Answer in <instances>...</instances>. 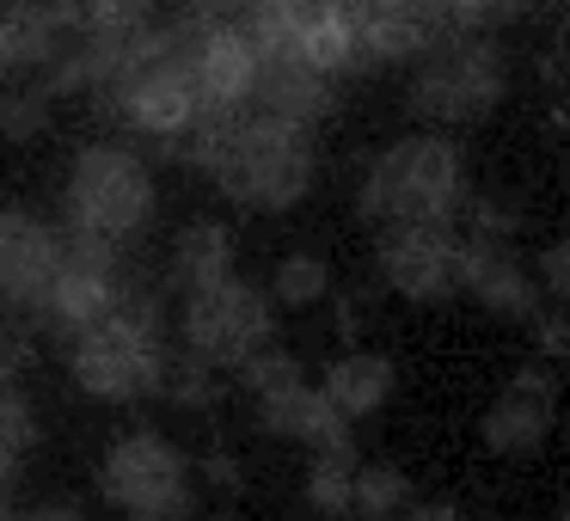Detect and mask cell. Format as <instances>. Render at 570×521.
<instances>
[{"label":"cell","mask_w":570,"mask_h":521,"mask_svg":"<svg viewBox=\"0 0 570 521\" xmlns=\"http://www.w3.org/2000/svg\"><path fill=\"white\" fill-rule=\"evenodd\" d=\"M0 521H19V515H7V503H0Z\"/></svg>","instance_id":"35"},{"label":"cell","mask_w":570,"mask_h":521,"mask_svg":"<svg viewBox=\"0 0 570 521\" xmlns=\"http://www.w3.org/2000/svg\"><path fill=\"white\" fill-rule=\"evenodd\" d=\"M26 521H87L80 509H68V503H43V509H31Z\"/></svg>","instance_id":"31"},{"label":"cell","mask_w":570,"mask_h":521,"mask_svg":"<svg viewBox=\"0 0 570 521\" xmlns=\"http://www.w3.org/2000/svg\"><path fill=\"white\" fill-rule=\"evenodd\" d=\"M166 332H160V307L141 301L129 288V301L111 313V320L87 325L80 337H68V374L87 399H105V405H129V399H148L166 386Z\"/></svg>","instance_id":"3"},{"label":"cell","mask_w":570,"mask_h":521,"mask_svg":"<svg viewBox=\"0 0 570 521\" xmlns=\"http://www.w3.org/2000/svg\"><path fill=\"white\" fill-rule=\"evenodd\" d=\"M56 258H62V234L31 209L0 203V307H38L56 276Z\"/></svg>","instance_id":"12"},{"label":"cell","mask_w":570,"mask_h":521,"mask_svg":"<svg viewBox=\"0 0 570 521\" xmlns=\"http://www.w3.org/2000/svg\"><path fill=\"white\" fill-rule=\"evenodd\" d=\"M252 111L283 117V124L320 129V117L332 111V75L295 62V56H264L258 87H252Z\"/></svg>","instance_id":"16"},{"label":"cell","mask_w":570,"mask_h":521,"mask_svg":"<svg viewBox=\"0 0 570 521\" xmlns=\"http://www.w3.org/2000/svg\"><path fill=\"white\" fill-rule=\"evenodd\" d=\"M472 209V239H515L521 227V203L503 197V190H484V197H466Z\"/></svg>","instance_id":"25"},{"label":"cell","mask_w":570,"mask_h":521,"mask_svg":"<svg viewBox=\"0 0 570 521\" xmlns=\"http://www.w3.org/2000/svg\"><path fill=\"white\" fill-rule=\"evenodd\" d=\"M185 344L203 368H239V362H252L264 344H276L271 295L239 283V276L185 295Z\"/></svg>","instance_id":"7"},{"label":"cell","mask_w":570,"mask_h":521,"mask_svg":"<svg viewBox=\"0 0 570 521\" xmlns=\"http://www.w3.org/2000/svg\"><path fill=\"white\" fill-rule=\"evenodd\" d=\"M50 129V87L43 80H31V87H13L7 99H0V136L7 141H31Z\"/></svg>","instance_id":"22"},{"label":"cell","mask_w":570,"mask_h":521,"mask_svg":"<svg viewBox=\"0 0 570 521\" xmlns=\"http://www.w3.org/2000/svg\"><path fill=\"white\" fill-rule=\"evenodd\" d=\"M466 154L448 141L442 129H417V136L386 141L368 160L356 190V209L381 234H405V227H454L466 209Z\"/></svg>","instance_id":"2"},{"label":"cell","mask_w":570,"mask_h":521,"mask_svg":"<svg viewBox=\"0 0 570 521\" xmlns=\"http://www.w3.org/2000/svg\"><path fill=\"white\" fill-rule=\"evenodd\" d=\"M209 521H227V515H209Z\"/></svg>","instance_id":"37"},{"label":"cell","mask_w":570,"mask_h":521,"mask_svg":"<svg viewBox=\"0 0 570 521\" xmlns=\"http://www.w3.org/2000/svg\"><path fill=\"white\" fill-rule=\"evenodd\" d=\"M460 521H466V515H460Z\"/></svg>","instance_id":"39"},{"label":"cell","mask_w":570,"mask_h":521,"mask_svg":"<svg viewBox=\"0 0 570 521\" xmlns=\"http://www.w3.org/2000/svg\"><path fill=\"white\" fill-rule=\"evenodd\" d=\"M99 491L124 515H160L185 521L190 509V460L166 442L160 430H129L105 448L99 460Z\"/></svg>","instance_id":"6"},{"label":"cell","mask_w":570,"mask_h":521,"mask_svg":"<svg viewBox=\"0 0 570 521\" xmlns=\"http://www.w3.org/2000/svg\"><path fill=\"white\" fill-rule=\"evenodd\" d=\"M552 423H558V381H552V368L528 362V368H521L515 381L491 399L479 435H484V448H491V454L521 460V454H540L546 435H552Z\"/></svg>","instance_id":"11"},{"label":"cell","mask_w":570,"mask_h":521,"mask_svg":"<svg viewBox=\"0 0 570 521\" xmlns=\"http://www.w3.org/2000/svg\"><path fill=\"white\" fill-rule=\"evenodd\" d=\"M460 295H472L497 320H533L540 288L528 264L509 252V239H460Z\"/></svg>","instance_id":"14"},{"label":"cell","mask_w":570,"mask_h":521,"mask_svg":"<svg viewBox=\"0 0 570 521\" xmlns=\"http://www.w3.org/2000/svg\"><path fill=\"white\" fill-rule=\"evenodd\" d=\"M393 521H460V509L454 503H405Z\"/></svg>","instance_id":"29"},{"label":"cell","mask_w":570,"mask_h":521,"mask_svg":"<svg viewBox=\"0 0 570 521\" xmlns=\"http://www.w3.org/2000/svg\"><path fill=\"white\" fill-rule=\"evenodd\" d=\"M564 185H570V148H564Z\"/></svg>","instance_id":"34"},{"label":"cell","mask_w":570,"mask_h":521,"mask_svg":"<svg viewBox=\"0 0 570 521\" xmlns=\"http://www.w3.org/2000/svg\"><path fill=\"white\" fill-rule=\"evenodd\" d=\"M31 442H38V417H31V399L19 393L13 381H0V448L13 460L31 454Z\"/></svg>","instance_id":"24"},{"label":"cell","mask_w":570,"mask_h":521,"mask_svg":"<svg viewBox=\"0 0 570 521\" xmlns=\"http://www.w3.org/2000/svg\"><path fill=\"white\" fill-rule=\"evenodd\" d=\"M173 283L185 288V295H197V288H215L234 276V234H227L222 222H185L173 239Z\"/></svg>","instance_id":"18"},{"label":"cell","mask_w":570,"mask_h":521,"mask_svg":"<svg viewBox=\"0 0 570 521\" xmlns=\"http://www.w3.org/2000/svg\"><path fill=\"white\" fill-rule=\"evenodd\" d=\"M393 386H399V368L381 356V350H344V356L325 368L320 393L356 423V417H374V411L393 399Z\"/></svg>","instance_id":"17"},{"label":"cell","mask_w":570,"mask_h":521,"mask_svg":"<svg viewBox=\"0 0 570 521\" xmlns=\"http://www.w3.org/2000/svg\"><path fill=\"white\" fill-rule=\"evenodd\" d=\"M129 301V271H124V252L99 246V239H62V258H56V276L43 288L38 313L56 337H80L87 325L111 320L117 307Z\"/></svg>","instance_id":"8"},{"label":"cell","mask_w":570,"mask_h":521,"mask_svg":"<svg viewBox=\"0 0 570 521\" xmlns=\"http://www.w3.org/2000/svg\"><path fill=\"white\" fill-rule=\"evenodd\" d=\"M0 7H13V0H0Z\"/></svg>","instance_id":"38"},{"label":"cell","mask_w":570,"mask_h":521,"mask_svg":"<svg viewBox=\"0 0 570 521\" xmlns=\"http://www.w3.org/2000/svg\"><path fill=\"white\" fill-rule=\"evenodd\" d=\"M19 332H13V320H7V307H0V381H13V368H19Z\"/></svg>","instance_id":"28"},{"label":"cell","mask_w":570,"mask_h":521,"mask_svg":"<svg viewBox=\"0 0 570 521\" xmlns=\"http://www.w3.org/2000/svg\"><path fill=\"white\" fill-rule=\"evenodd\" d=\"M203 472H209L215 484H227V491H234V484H239V466H234V454H222V448H215V454L203 460Z\"/></svg>","instance_id":"30"},{"label":"cell","mask_w":570,"mask_h":521,"mask_svg":"<svg viewBox=\"0 0 570 521\" xmlns=\"http://www.w3.org/2000/svg\"><path fill=\"white\" fill-rule=\"evenodd\" d=\"M190 173H203L222 197H234L239 209H264L283 215L320 178V141L313 129L283 124V117L264 111H234V117H209L178 141Z\"/></svg>","instance_id":"1"},{"label":"cell","mask_w":570,"mask_h":521,"mask_svg":"<svg viewBox=\"0 0 570 521\" xmlns=\"http://www.w3.org/2000/svg\"><path fill=\"white\" fill-rule=\"evenodd\" d=\"M540 288L552 301H564L570 307V239H552V246H540Z\"/></svg>","instance_id":"27"},{"label":"cell","mask_w":570,"mask_h":521,"mask_svg":"<svg viewBox=\"0 0 570 521\" xmlns=\"http://www.w3.org/2000/svg\"><path fill=\"white\" fill-rule=\"evenodd\" d=\"M350 31H356V62H411L435 38H448V26L435 19L430 0H344Z\"/></svg>","instance_id":"13"},{"label":"cell","mask_w":570,"mask_h":521,"mask_svg":"<svg viewBox=\"0 0 570 521\" xmlns=\"http://www.w3.org/2000/svg\"><path fill=\"white\" fill-rule=\"evenodd\" d=\"M552 521H570V497H564V503H558V515Z\"/></svg>","instance_id":"33"},{"label":"cell","mask_w":570,"mask_h":521,"mask_svg":"<svg viewBox=\"0 0 570 521\" xmlns=\"http://www.w3.org/2000/svg\"><path fill=\"white\" fill-rule=\"evenodd\" d=\"M160 393H173L185 411H209V405H215V381H209V368H203L197 356L173 362V368H166V386H160Z\"/></svg>","instance_id":"26"},{"label":"cell","mask_w":570,"mask_h":521,"mask_svg":"<svg viewBox=\"0 0 570 521\" xmlns=\"http://www.w3.org/2000/svg\"><path fill=\"white\" fill-rule=\"evenodd\" d=\"M258 417H264L271 435H283V442H307L313 454H350V417L307 381L258 399Z\"/></svg>","instance_id":"15"},{"label":"cell","mask_w":570,"mask_h":521,"mask_svg":"<svg viewBox=\"0 0 570 521\" xmlns=\"http://www.w3.org/2000/svg\"><path fill=\"white\" fill-rule=\"evenodd\" d=\"M154 166L124 141H92L75 154L68 166V190H62V215L75 227V239H99V246L124 252L141 227L154 222Z\"/></svg>","instance_id":"4"},{"label":"cell","mask_w":570,"mask_h":521,"mask_svg":"<svg viewBox=\"0 0 570 521\" xmlns=\"http://www.w3.org/2000/svg\"><path fill=\"white\" fill-rule=\"evenodd\" d=\"M271 295L283 301V307H313V301L332 295V264H325L320 252H288L271 276Z\"/></svg>","instance_id":"20"},{"label":"cell","mask_w":570,"mask_h":521,"mask_svg":"<svg viewBox=\"0 0 570 521\" xmlns=\"http://www.w3.org/2000/svg\"><path fill=\"white\" fill-rule=\"evenodd\" d=\"M129 521H160V515H129Z\"/></svg>","instance_id":"36"},{"label":"cell","mask_w":570,"mask_h":521,"mask_svg":"<svg viewBox=\"0 0 570 521\" xmlns=\"http://www.w3.org/2000/svg\"><path fill=\"white\" fill-rule=\"evenodd\" d=\"M13 466H19V460L7 454V448H0V491H7V479H13Z\"/></svg>","instance_id":"32"},{"label":"cell","mask_w":570,"mask_h":521,"mask_svg":"<svg viewBox=\"0 0 570 521\" xmlns=\"http://www.w3.org/2000/svg\"><path fill=\"white\" fill-rule=\"evenodd\" d=\"M374 264H381L386 288L405 295V301H417V307L460 295V239L448 234V227H405V234H381Z\"/></svg>","instance_id":"9"},{"label":"cell","mask_w":570,"mask_h":521,"mask_svg":"<svg viewBox=\"0 0 570 521\" xmlns=\"http://www.w3.org/2000/svg\"><path fill=\"white\" fill-rule=\"evenodd\" d=\"M411 503V484L399 466H356V491H350V515L362 521H393Z\"/></svg>","instance_id":"19"},{"label":"cell","mask_w":570,"mask_h":521,"mask_svg":"<svg viewBox=\"0 0 570 521\" xmlns=\"http://www.w3.org/2000/svg\"><path fill=\"white\" fill-rule=\"evenodd\" d=\"M80 43L75 0H13L0 7V75H50Z\"/></svg>","instance_id":"10"},{"label":"cell","mask_w":570,"mask_h":521,"mask_svg":"<svg viewBox=\"0 0 570 521\" xmlns=\"http://www.w3.org/2000/svg\"><path fill=\"white\" fill-rule=\"evenodd\" d=\"M239 381H246V393H252V399H271V393H283V386H295V381H301V362L288 356V350L264 344L252 362H239Z\"/></svg>","instance_id":"23"},{"label":"cell","mask_w":570,"mask_h":521,"mask_svg":"<svg viewBox=\"0 0 570 521\" xmlns=\"http://www.w3.org/2000/svg\"><path fill=\"white\" fill-rule=\"evenodd\" d=\"M503 92H509V56L484 31H448L417 56L405 99L411 117H423L430 129H454L491 117L503 105Z\"/></svg>","instance_id":"5"},{"label":"cell","mask_w":570,"mask_h":521,"mask_svg":"<svg viewBox=\"0 0 570 521\" xmlns=\"http://www.w3.org/2000/svg\"><path fill=\"white\" fill-rule=\"evenodd\" d=\"M350 491H356V466H350V454H313L307 503L320 509V515H350Z\"/></svg>","instance_id":"21"}]
</instances>
